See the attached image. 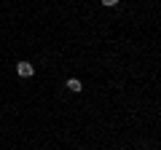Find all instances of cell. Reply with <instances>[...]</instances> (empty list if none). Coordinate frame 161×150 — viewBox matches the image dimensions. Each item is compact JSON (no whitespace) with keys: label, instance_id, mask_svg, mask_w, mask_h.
Segmentation results:
<instances>
[{"label":"cell","instance_id":"obj_3","mask_svg":"<svg viewBox=\"0 0 161 150\" xmlns=\"http://www.w3.org/2000/svg\"><path fill=\"white\" fill-rule=\"evenodd\" d=\"M102 6H108V8H113V6H118V0H102Z\"/></svg>","mask_w":161,"mask_h":150},{"label":"cell","instance_id":"obj_1","mask_svg":"<svg viewBox=\"0 0 161 150\" xmlns=\"http://www.w3.org/2000/svg\"><path fill=\"white\" fill-rule=\"evenodd\" d=\"M16 72L22 75V78H32V75H35V67H32L30 62H19V64H16Z\"/></svg>","mask_w":161,"mask_h":150},{"label":"cell","instance_id":"obj_2","mask_svg":"<svg viewBox=\"0 0 161 150\" xmlns=\"http://www.w3.org/2000/svg\"><path fill=\"white\" fill-rule=\"evenodd\" d=\"M67 88H70V91H73V94H78L80 88H83V83H80L78 78H70V81H67Z\"/></svg>","mask_w":161,"mask_h":150}]
</instances>
